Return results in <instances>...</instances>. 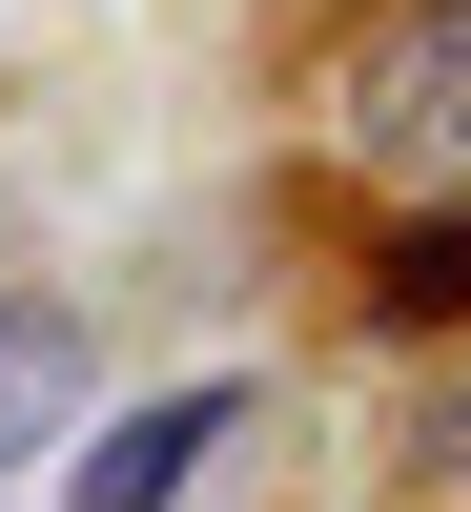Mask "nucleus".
<instances>
[{"mask_svg":"<svg viewBox=\"0 0 471 512\" xmlns=\"http://www.w3.org/2000/svg\"><path fill=\"white\" fill-rule=\"evenodd\" d=\"M328 123H349V164H390V185H451L471 164V0H390V21L349 41V82H328Z\"/></svg>","mask_w":471,"mask_h":512,"instance_id":"1","label":"nucleus"},{"mask_svg":"<svg viewBox=\"0 0 471 512\" xmlns=\"http://www.w3.org/2000/svg\"><path fill=\"white\" fill-rule=\"evenodd\" d=\"M226 431H246V390H164V410H123V431L82 451V512H185L205 472H226Z\"/></svg>","mask_w":471,"mask_h":512,"instance_id":"2","label":"nucleus"},{"mask_svg":"<svg viewBox=\"0 0 471 512\" xmlns=\"http://www.w3.org/2000/svg\"><path fill=\"white\" fill-rule=\"evenodd\" d=\"M62 410H82V328L62 308H0V451H41Z\"/></svg>","mask_w":471,"mask_h":512,"instance_id":"3","label":"nucleus"},{"mask_svg":"<svg viewBox=\"0 0 471 512\" xmlns=\"http://www.w3.org/2000/svg\"><path fill=\"white\" fill-rule=\"evenodd\" d=\"M369 308H390V328H431V308H471V226H410L390 267H369Z\"/></svg>","mask_w":471,"mask_h":512,"instance_id":"4","label":"nucleus"},{"mask_svg":"<svg viewBox=\"0 0 471 512\" xmlns=\"http://www.w3.org/2000/svg\"><path fill=\"white\" fill-rule=\"evenodd\" d=\"M451 451H471V431H451Z\"/></svg>","mask_w":471,"mask_h":512,"instance_id":"5","label":"nucleus"}]
</instances>
